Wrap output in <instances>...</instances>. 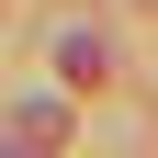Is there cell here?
<instances>
[{
  "label": "cell",
  "instance_id": "cell-1",
  "mask_svg": "<svg viewBox=\"0 0 158 158\" xmlns=\"http://www.w3.org/2000/svg\"><path fill=\"white\" fill-rule=\"evenodd\" d=\"M56 79H68V90H102V79H113L102 34H68V45H56Z\"/></svg>",
  "mask_w": 158,
  "mask_h": 158
}]
</instances>
